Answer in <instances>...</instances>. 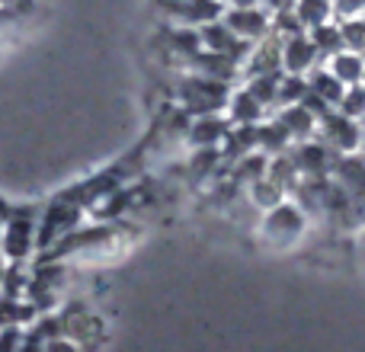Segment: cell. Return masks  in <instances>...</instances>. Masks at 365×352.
<instances>
[{
  "instance_id": "1",
  "label": "cell",
  "mask_w": 365,
  "mask_h": 352,
  "mask_svg": "<svg viewBox=\"0 0 365 352\" xmlns=\"http://www.w3.org/2000/svg\"><path fill=\"white\" fill-rule=\"evenodd\" d=\"M180 93V109L186 115H221V109H227L231 103V93L234 90L227 83H218V81H208L202 74H186L177 87Z\"/></svg>"
},
{
  "instance_id": "2",
  "label": "cell",
  "mask_w": 365,
  "mask_h": 352,
  "mask_svg": "<svg viewBox=\"0 0 365 352\" xmlns=\"http://www.w3.org/2000/svg\"><path fill=\"white\" fill-rule=\"evenodd\" d=\"M38 244V221L29 208H16L4 218V227H0V250H4L6 259L19 263L32 253V247Z\"/></svg>"
},
{
  "instance_id": "3",
  "label": "cell",
  "mask_w": 365,
  "mask_h": 352,
  "mask_svg": "<svg viewBox=\"0 0 365 352\" xmlns=\"http://www.w3.org/2000/svg\"><path fill=\"white\" fill-rule=\"evenodd\" d=\"M77 221H81V202L74 195H61L45 212V218L38 221V247H51L68 240L77 231Z\"/></svg>"
},
{
  "instance_id": "4",
  "label": "cell",
  "mask_w": 365,
  "mask_h": 352,
  "mask_svg": "<svg viewBox=\"0 0 365 352\" xmlns=\"http://www.w3.org/2000/svg\"><path fill=\"white\" fill-rule=\"evenodd\" d=\"M317 141H324V145L330 147V151L336 154H356L362 145V122L356 119H346L343 113H336V109H330L324 119H317Z\"/></svg>"
},
{
  "instance_id": "5",
  "label": "cell",
  "mask_w": 365,
  "mask_h": 352,
  "mask_svg": "<svg viewBox=\"0 0 365 352\" xmlns=\"http://www.w3.org/2000/svg\"><path fill=\"white\" fill-rule=\"evenodd\" d=\"M289 157H292V164H295L298 176H308V180H330L340 154L330 151L324 141L311 138V141H298V145H292Z\"/></svg>"
},
{
  "instance_id": "6",
  "label": "cell",
  "mask_w": 365,
  "mask_h": 352,
  "mask_svg": "<svg viewBox=\"0 0 365 352\" xmlns=\"http://www.w3.org/2000/svg\"><path fill=\"white\" fill-rule=\"evenodd\" d=\"M304 221H308V214H304L295 202H282V205H276L272 212H266L263 237L272 240V244H279V247L295 244L304 231Z\"/></svg>"
},
{
  "instance_id": "7",
  "label": "cell",
  "mask_w": 365,
  "mask_h": 352,
  "mask_svg": "<svg viewBox=\"0 0 365 352\" xmlns=\"http://www.w3.org/2000/svg\"><path fill=\"white\" fill-rule=\"evenodd\" d=\"M221 23H225L237 38H244V42H250V45L263 42V38L272 32L269 13H263L259 6H231V10H225Z\"/></svg>"
},
{
  "instance_id": "8",
  "label": "cell",
  "mask_w": 365,
  "mask_h": 352,
  "mask_svg": "<svg viewBox=\"0 0 365 352\" xmlns=\"http://www.w3.org/2000/svg\"><path fill=\"white\" fill-rule=\"evenodd\" d=\"M199 38H202V48L212 51V55H225V58H234V61L244 64L247 55L253 51L250 42H244V38H237L231 29H227L225 23H208L199 29Z\"/></svg>"
},
{
  "instance_id": "9",
  "label": "cell",
  "mask_w": 365,
  "mask_h": 352,
  "mask_svg": "<svg viewBox=\"0 0 365 352\" xmlns=\"http://www.w3.org/2000/svg\"><path fill=\"white\" fill-rule=\"evenodd\" d=\"M231 135V122L225 115H195L189 122L186 132V145L192 151H205V147H221Z\"/></svg>"
},
{
  "instance_id": "10",
  "label": "cell",
  "mask_w": 365,
  "mask_h": 352,
  "mask_svg": "<svg viewBox=\"0 0 365 352\" xmlns=\"http://www.w3.org/2000/svg\"><path fill=\"white\" fill-rule=\"evenodd\" d=\"M317 48L314 42L308 38V32L302 36H292L282 38V74H298V77H308L311 71L317 68Z\"/></svg>"
},
{
  "instance_id": "11",
  "label": "cell",
  "mask_w": 365,
  "mask_h": 352,
  "mask_svg": "<svg viewBox=\"0 0 365 352\" xmlns=\"http://www.w3.org/2000/svg\"><path fill=\"white\" fill-rule=\"evenodd\" d=\"M279 71H282V38L269 32V36H266L263 42L253 45V51L247 55L244 74H247V81H250V77L279 74Z\"/></svg>"
},
{
  "instance_id": "12",
  "label": "cell",
  "mask_w": 365,
  "mask_h": 352,
  "mask_svg": "<svg viewBox=\"0 0 365 352\" xmlns=\"http://www.w3.org/2000/svg\"><path fill=\"white\" fill-rule=\"evenodd\" d=\"M164 10L170 16L182 19V23H199V26L218 23L225 16V4L221 0H164Z\"/></svg>"
},
{
  "instance_id": "13",
  "label": "cell",
  "mask_w": 365,
  "mask_h": 352,
  "mask_svg": "<svg viewBox=\"0 0 365 352\" xmlns=\"http://www.w3.org/2000/svg\"><path fill=\"white\" fill-rule=\"evenodd\" d=\"M240 68H244L240 61H234V58H225V55H212V51H202V55L192 61L195 74L208 77V81L227 83V87H231V81H237Z\"/></svg>"
},
{
  "instance_id": "14",
  "label": "cell",
  "mask_w": 365,
  "mask_h": 352,
  "mask_svg": "<svg viewBox=\"0 0 365 352\" xmlns=\"http://www.w3.org/2000/svg\"><path fill=\"white\" fill-rule=\"evenodd\" d=\"M266 119V109L259 106V100L250 90H234L231 103H227V122L231 125H259Z\"/></svg>"
},
{
  "instance_id": "15",
  "label": "cell",
  "mask_w": 365,
  "mask_h": 352,
  "mask_svg": "<svg viewBox=\"0 0 365 352\" xmlns=\"http://www.w3.org/2000/svg\"><path fill=\"white\" fill-rule=\"evenodd\" d=\"M289 147H292V138L279 119H263L257 125V151L259 154H266V157L272 160V157L289 154Z\"/></svg>"
},
{
  "instance_id": "16",
  "label": "cell",
  "mask_w": 365,
  "mask_h": 352,
  "mask_svg": "<svg viewBox=\"0 0 365 352\" xmlns=\"http://www.w3.org/2000/svg\"><path fill=\"white\" fill-rule=\"evenodd\" d=\"M266 170H269V157L253 151V154H247V157L234 160V170L227 176V182L237 189H250V186H257L259 180H266Z\"/></svg>"
},
{
  "instance_id": "17",
  "label": "cell",
  "mask_w": 365,
  "mask_h": 352,
  "mask_svg": "<svg viewBox=\"0 0 365 352\" xmlns=\"http://www.w3.org/2000/svg\"><path fill=\"white\" fill-rule=\"evenodd\" d=\"M327 71L343 83V87H359L365 77V55L356 51H336L334 58H327Z\"/></svg>"
},
{
  "instance_id": "18",
  "label": "cell",
  "mask_w": 365,
  "mask_h": 352,
  "mask_svg": "<svg viewBox=\"0 0 365 352\" xmlns=\"http://www.w3.org/2000/svg\"><path fill=\"white\" fill-rule=\"evenodd\" d=\"M279 122L285 125V132H289L292 145H298V141H311L317 135V119L308 113L304 106H285L282 113L276 115Z\"/></svg>"
},
{
  "instance_id": "19",
  "label": "cell",
  "mask_w": 365,
  "mask_h": 352,
  "mask_svg": "<svg viewBox=\"0 0 365 352\" xmlns=\"http://www.w3.org/2000/svg\"><path fill=\"white\" fill-rule=\"evenodd\" d=\"M308 93L321 96L330 109H336L340 106V100H343V93H346V87H343V83L327 71V64H324V68H314L308 74Z\"/></svg>"
},
{
  "instance_id": "20",
  "label": "cell",
  "mask_w": 365,
  "mask_h": 352,
  "mask_svg": "<svg viewBox=\"0 0 365 352\" xmlns=\"http://www.w3.org/2000/svg\"><path fill=\"white\" fill-rule=\"evenodd\" d=\"M253 151H257V125H231V135L221 145V157L234 164V160L247 157Z\"/></svg>"
},
{
  "instance_id": "21",
  "label": "cell",
  "mask_w": 365,
  "mask_h": 352,
  "mask_svg": "<svg viewBox=\"0 0 365 352\" xmlns=\"http://www.w3.org/2000/svg\"><path fill=\"white\" fill-rule=\"evenodd\" d=\"M295 16L302 19L304 32L317 29L324 23H334V0H295Z\"/></svg>"
},
{
  "instance_id": "22",
  "label": "cell",
  "mask_w": 365,
  "mask_h": 352,
  "mask_svg": "<svg viewBox=\"0 0 365 352\" xmlns=\"http://www.w3.org/2000/svg\"><path fill=\"white\" fill-rule=\"evenodd\" d=\"M308 38L314 42L317 55H324V58H334L336 51H343L340 23H324V26H317V29H308Z\"/></svg>"
},
{
  "instance_id": "23",
  "label": "cell",
  "mask_w": 365,
  "mask_h": 352,
  "mask_svg": "<svg viewBox=\"0 0 365 352\" xmlns=\"http://www.w3.org/2000/svg\"><path fill=\"white\" fill-rule=\"evenodd\" d=\"M308 96V77H298V74H282L279 81V96H276V106H302V100Z\"/></svg>"
},
{
  "instance_id": "24",
  "label": "cell",
  "mask_w": 365,
  "mask_h": 352,
  "mask_svg": "<svg viewBox=\"0 0 365 352\" xmlns=\"http://www.w3.org/2000/svg\"><path fill=\"white\" fill-rule=\"evenodd\" d=\"M279 81H282V71L279 74H263V77H250L247 81V90L259 100V106L269 109L276 106V96H279Z\"/></svg>"
},
{
  "instance_id": "25",
  "label": "cell",
  "mask_w": 365,
  "mask_h": 352,
  "mask_svg": "<svg viewBox=\"0 0 365 352\" xmlns=\"http://www.w3.org/2000/svg\"><path fill=\"white\" fill-rule=\"evenodd\" d=\"M247 192H250L253 205L263 208V212H272L276 205H282V202H285V192L276 186V182H269V180H259L257 186H250Z\"/></svg>"
},
{
  "instance_id": "26",
  "label": "cell",
  "mask_w": 365,
  "mask_h": 352,
  "mask_svg": "<svg viewBox=\"0 0 365 352\" xmlns=\"http://www.w3.org/2000/svg\"><path fill=\"white\" fill-rule=\"evenodd\" d=\"M336 113H343L346 119H356V122L365 119V87H362V83H359V87H346V93H343Z\"/></svg>"
},
{
  "instance_id": "27",
  "label": "cell",
  "mask_w": 365,
  "mask_h": 352,
  "mask_svg": "<svg viewBox=\"0 0 365 352\" xmlns=\"http://www.w3.org/2000/svg\"><path fill=\"white\" fill-rule=\"evenodd\" d=\"M340 32H343V48L356 51V55H365V19L362 16L340 23Z\"/></svg>"
},
{
  "instance_id": "28",
  "label": "cell",
  "mask_w": 365,
  "mask_h": 352,
  "mask_svg": "<svg viewBox=\"0 0 365 352\" xmlns=\"http://www.w3.org/2000/svg\"><path fill=\"white\" fill-rule=\"evenodd\" d=\"M269 19H272V36H279V38H292V36H302L304 32V26H302V19L295 16V10H282Z\"/></svg>"
},
{
  "instance_id": "29",
  "label": "cell",
  "mask_w": 365,
  "mask_h": 352,
  "mask_svg": "<svg viewBox=\"0 0 365 352\" xmlns=\"http://www.w3.org/2000/svg\"><path fill=\"white\" fill-rule=\"evenodd\" d=\"M365 10V0H334V23L359 19Z\"/></svg>"
},
{
  "instance_id": "30",
  "label": "cell",
  "mask_w": 365,
  "mask_h": 352,
  "mask_svg": "<svg viewBox=\"0 0 365 352\" xmlns=\"http://www.w3.org/2000/svg\"><path fill=\"white\" fill-rule=\"evenodd\" d=\"M23 333L16 327H4L0 330V352H19L23 349Z\"/></svg>"
},
{
  "instance_id": "31",
  "label": "cell",
  "mask_w": 365,
  "mask_h": 352,
  "mask_svg": "<svg viewBox=\"0 0 365 352\" xmlns=\"http://www.w3.org/2000/svg\"><path fill=\"white\" fill-rule=\"evenodd\" d=\"M257 6L263 13H269V16H276V13H282V10H292V6H295V0H259Z\"/></svg>"
},
{
  "instance_id": "32",
  "label": "cell",
  "mask_w": 365,
  "mask_h": 352,
  "mask_svg": "<svg viewBox=\"0 0 365 352\" xmlns=\"http://www.w3.org/2000/svg\"><path fill=\"white\" fill-rule=\"evenodd\" d=\"M227 4H231V6H257L259 0H227Z\"/></svg>"
},
{
  "instance_id": "33",
  "label": "cell",
  "mask_w": 365,
  "mask_h": 352,
  "mask_svg": "<svg viewBox=\"0 0 365 352\" xmlns=\"http://www.w3.org/2000/svg\"><path fill=\"white\" fill-rule=\"evenodd\" d=\"M359 154L365 157V125H362V145H359Z\"/></svg>"
},
{
  "instance_id": "34",
  "label": "cell",
  "mask_w": 365,
  "mask_h": 352,
  "mask_svg": "<svg viewBox=\"0 0 365 352\" xmlns=\"http://www.w3.org/2000/svg\"><path fill=\"white\" fill-rule=\"evenodd\" d=\"M362 87H365V77H362Z\"/></svg>"
},
{
  "instance_id": "35",
  "label": "cell",
  "mask_w": 365,
  "mask_h": 352,
  "mask_svg": "<svg viewBox=\"0 0 365 352\" xmlns=\"http://www.w3.org/2000/svg\"><path fill=\"white\" fill-rule=\"evenodd\" d=\"M362 19H365V10H362Z\"/></svg>"
},
{
  "instance_id": "36",
  "label": "cell",
  "mask_w": 365,
  "mask_h": 352,
  "mask_svg": "<svg viewBox=\"0 0 365 352\" xmlns=\"http://www.w3.org/2000/svg\"><path fill=\"white\" fill-rule=\"evenodd\" d=\"M362 125H365V119H362Z\"/></svg>"
}]
</instances>
